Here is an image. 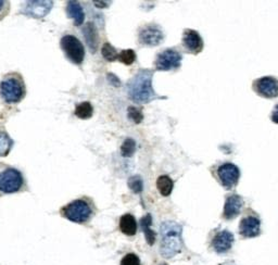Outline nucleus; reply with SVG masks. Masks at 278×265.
Wrapping results in <instances>:
<instances>
[{
	"instance_id": "nucleus-22",
	"label": "nucleus",
	"mask_w": 278,
	"mask_h": 265,
	"mask_svg": "<svg viewBox=\"0 0 278 265\" xmlns=\"http://www.w3.org/2000/svg\"><path fill=\"white\" fill-rule=\"evenodd\" d=\"M74 115L76 116L78 119H81V120L90 119V118L93 117V115H94L93 104L90 103L89 101L81 102L80 104L76 105V108H75Z\"/></svg>"
},
{
	"instance_id": "nucleus-27",
	"label": "nucleus",
	"mask_w": 278,
	"mask_h": 265,
	"mask_svg": "<svg viewBox=\"0 0 278 265\" xmlns=\"http://www.w3.org/2000/svg\"><path fill=\"white\" fill-rule=\"evenodd\" d=\"M129 187L132 189L134 193L139 194L142 192V188H144V184H142V180L139 176H133L129 179Z\"/></svg>"
},
{
	"instance_id": "nucleus-14",
	"label": "nucleus",
	"mask_w": 278,
	"mask_h": 265,
	"mask_svg": "<svg viewBox=\"0 0 278 265\" xmlns=\"http://www.w3.org/2000/svg\"><path fill=\"white\" fill-rule=\"evenodd\" d=\"M234 244V235L228 231H222L215 235L212 240V247L217 253H225L230 250Z\"/></svg>"
},
{
	"instance_id": "nucleus-3",
	"label": "nucleus",
	"mask_w": 278,
	"mask_h": 265,
	"mask_svg": "<svg viewBox=\"0 0 278 265\" xmlns=\"http://www.w3.org/2000/svg\"><path fill=\"white\" fill-rule=\"evenodd\" d=\"M26 87L22 75L18 72L6 74L0 82V97L8 104H16L25 98Z\"/></svg>"
},
{
	"instance_id": "nucleus-4",
	"label": "nucleus",
	"mask_w": 278,
	"mask_h": 265,
	"mask_svg": "<svg viewBox=\"0 0 278 265\" xmlns=\"http://www.w3.org/2000/svg\"><path fill=\"white\" fill-rule=\"evenodd\" d=\"M60 213L71 222L84 224L88 222L94 214L92 203L87 199H76L64 206Z\"/></svg>"
},
{
	"instance_id": "nucleus-21",
	"label": "nucleus",
	"mask_w": 278,
	"mask_h": 265,
	"mask_svg": "<svg viewBox=\"0 0 278 265\" xmlns=\"http://www.w3.org/2000/svg\"><path fill=\"white\" fill-rule=\"evenodd\" d=\"M14 141L5 130H0V157H7L13 147Z\"/></svg>"
},
{
	"instance_id": "nucleus-15",
	"label": "nucleus",
	"mask_w": 278,
	"mask_h": 265,
	"mask_svg": "<svg viewBox=\"0 0 278 265\" xmlns=\"http://www.w3.org/2000/svg\"><path fill=\"white\" fill-rule=\"evenodd\" d=\"M244 201L242 197L238 195H231L227 197L226 201H225L224 206V212H223V217L225 219H232L235 218L242 211Z\"/></svg>"
},
{
	"instance_id": "nucleus-24",
	"label": "nucleus",
	"mask_w": 278,
	"mask_h": 265,
	"mask_svg": "<svg viewBox=\"0 0 278 265\" xmlns=\"http://www.w3.org/2000/svg\"><path fill=\"white\" fill-rule=\"evenodd\" d=\"M136 151V141L132 138H126L122 143L121 154L124 158H131Z\"/></svg>"
},
{
	"instance_id": "nucleus-29",
	"label": "nucleus",
	"mask_w": 278,
	"mask_h": 265,
	"mask_svg": "<svg viewBox=\"0 0 278 265\" xmlns=\"http://www.w3.org/2000/svg\"><path fill=\"white\" fill-rule=\"evenodd\" d=\"M10 11V3L7 0H0V21L5 19Z\"/></svg>"
},
{
	"instance_id": "nucleus-2",
	"label": "nucleus",
	"mask_w": 278,
	"mask_h": 265,
	"mask_svg": "<svg viewBox=\"0 0 278 265\" xmlns=\"http://www.w3.org/2000/svg\"><path fill=\"white\" fill-rule=\"evenodd\" d=\"M183 227L173 221H165L161 225L160 252L165 259L175 256L183 247Z\"/></svg>"
},
{
	"instance_id": "nucleus-12",
	"label": "nucleus",
	"mask_w": 278,
	"mask_h": 265,
	"mask_svg": "<svg viewBox=\"0 0 278 265\" xmlns=\"http://www.w3.org/2000/svg\"><path fill=\"white\" fill-rule=\"evenodd\" d=\"M182 44L187 52L192 55H198L204 49V41L200 34L194 29L187 28L184 31Z\"/></svg>"
},
{
	"instance_id": "nucleus-25",
	"label": "nucleus",
	"mask_w": 278,
	"mask_h": 265,
	"mask_svg": "<svg viewBox=\"0 0 278 265\" xmlns=\"http://www.w3.org/2000/svg\"><path fill=\"white\" fill-rule=\"evenodd\" d=\"M118 61L125 65H131L136 61V52L133 49L122 50L118 55Z\"/></svg>"
},
{
	"instance_id": "nucleus-13",
	"label": "nucleus",
	"mask_w": 278,
	"mask_h": 265,
	"mask_svg": "<svg viewBox=\"0 0 278 265\" xmlns=\"http://www.w3.org/2000/svg\"><path fill=\"white\" fill-rule=\"evenodd\" d=\"M239 233L245 238L257 237L261 233V221L255 216H247L242 219Z\"/></svg>"
},
{
	"instance_id": "nucleus-7",
	"label": "nucleus",
	"mask_w": 278,
	"mask_h": 265,
	"mask_svg": "<svg viewBox=\"0 0 278 265\" xmlns=\"http://www.w3.org/2000/svg\"><path fill=\"white\" fill-rule=\"evenodd\" d=\"M182 55L176 49H164L157 54L154 61V67L156 71L177 70L180 67V64H182Z\"/></svg>"
},
{
	"instance_id": "nucleus-31",
	"label": "nucleus",
	"mask_w": 278,
	"mask_h": 265,
	"mask_svg": "<svg viewBox=\"0 0 278 265\" xmlns=\"http://www.w3.org/2000/svg\"><path fill=\"white\" fill-rule=\"evenodd\" d=\"M108 80L111 82L112 85L114 86H120V81L117 78H115V75L113 74H108Z\"/></svg>"
},
{
	"instance_id": "nucleus-16",
	"label": "nucleus",
	"mask_w": 278,
	"mask_h": 265,
	"mask_svg": "<svg viewBox=\"0 0 278 265\" xmlns=\"http://www.w3.org/2000/svg\"><path fill=\"white\" fill-rule=\"evenodd\" d=\"M65 10L67 17L73 20L75 26L83 25L85 21V12L78 2H67L65 4Z\"/></svg>"
},
{
	"instance_id": "nucleus-20",
	"label": "nucleus",
	"mask_w": 278,
	"mask_h": 265,
	"mask_svg": "<svg viewBox=\"0 0 278 265\" xmlns=\"http://www.w3.org/2000/svg\"><path fill=\"white\" fill-rule=\"evenodd\" d=\"M173 187H174V183H173L172 178L168 175H161L156 179L157 191H159V193L164 197H168L172 194Z\"/></svg>"
},
{
	"instance_id": "nucleus-28",
	"label": "nucleus",
	"mask_w": 278,
	"mask_h": 265,
	"mask_svg": "<svg viewBox=\"0 0 278 265\" xmlns=\"http://www.w3.org/2000/svg\"><path fill=\"white\" fill-rule=\"evenodd\" d=\"M121 265H140V260L137 254L129 253L122 259Z\"/></svg>"
},
{
	"instance_id": "nucleus-18",
	"label": "nucleus",
	"mask_w": 278,
	"mask_h": 265,
	"mask_svg": "<svg viewBox=\"0 0 278 265\" xmlns=\"http://www.w3.org/2000/svg\"><path fill=\"white\" fill-rule=\"evenodd\" d=\"M120 230L126 236H134L137 233V223L134 215L127 213L120 218Z\"/></svg>"
},
{
	"instance_id": "nucleus-10",
	"label": "nucleus",
	"mask_w": 278,
	"mask_h": 265,
	"mask_svg": "<svg viewBox=\"0 0 278 265\" xmlns=\"http://www.w3.org/2000/svg\"><path fill=\"white\" fill-rule=\"evenodd\" d=\"M252 88L259 96L273 99L278 97V80L273 77H264L255 80L252 84Z\"/></svg>"
},
{
	"instance_id": "nucleus-19",
	"label": "nucleus",
	"mask_w": 278,
	"mask_h": 265,
	"mask_svg": "<svg viewBox=\"0 0 278 265\" xmlns=\"http://www.w3.org/2000/svg\"><path fill=\"white\" fill-rule=\"evenodd\" d=\"M151 223H152V218H151V215H150V214L145 215L144 217L140 219V225H141L142 232L145 233L146 240H147V242L150 246H152L154 244V241H155V233L151 229H150Z\"/></svg>"
},
{
	"instance_id": "nucleus-6",
	"label": "nucleus",
	"mask_w": 278,
	"mask_h": 265,
	"mask_svg": "<svg viewBox=\"0 0 278 265\" xmlns=\"http://www.w3.org/2000/svg\"><path fill=\"white\" fill-rule=\"evenodd\" d=\"M23 186L24 177L19 170L7 168L0 172V194H16L21 192Z\"/></svg>"
},
{
	"instance_id": "nucleus-5",
	"label": "nucleus",
	"mask_w": 278,
	"mask_h": 265,
	"mask_svg": "<svg viewBox=\"0 0 278 265\" xmlns=\"http://www.w3.org/2000/svg\"><path fill=\"white\" fill-rule=\"evenodd\" d=\"M60 46H61V49L67 60L72 63L81 65L84 61L85 47L76 36L71 34L64 35L60 41Z\"/></svg>"
},
{
	"instance_id": "nucleus-17",
	"label": "nucleus",
	"mask_w": 278,
	"mask_h": 265,
	"mask_svg": "<svg viewBox=\"0 0 278 265\" xmlns=\"http://www.w3.org/2000/svg\"><path fill=\"white\" fill-rule=\"evenodd\" d=\"M83 34H84L85 41L88 45L90 51L96 52L97 48H98V31H97L96 26L94 23H87L84 28H83Z\"/></svg>"
},
{
	"instance_id": "nucleus-11",
	"label": "nucleus",
	"mask_w": 278,
	"mask_h": 265,
	"mask_svg": "<svg viewBox=\"0 0 278 265\" xmlns=\"http://www.w3.org/2000/svg\"><path fill=\"white\" fill-rule=\"evenodd\" d=\"M54 3L47 0H39V2H26L24 3L22 13L27 17L34 19L45 18L50 12Z\"/></svg>"
},
{
	"instance_id": "nucleus-23",
	"label": "nucleus",
	"mask_w": 278,
	"mask_h": 265,
	"mask_svg": "<svg viewBox=\"0 0 278 265\" xmlns=\"http://www.w3.org/2000/svg\"><path fill=\"white\" fill-rule=\"evenodd\" d=\"M101 55L102 57L107 60L109 62H114L116 60H118V55L120 52L112 46L110 43L103 44V46L101 48Z\"/></svg>"
},
{
	"instance_id": "nucleus-8",
	"label": "nucleus",
	"mask_w": 278,
	"mask_h": 265,
	"mask_svg": "<svg viewBox=\"0 0 278 265\" xmlns=\"http://www.w3.org/2000/svg\"><path fill=\"white\" fill-rule=\"evenodd\" d=\"M216 177L219 179L221 185L225 189L234 188L237 184L240 177V171L238 166L232 163H223L217 166L216 170Z\"/></svg>"
},
{
	"instance_id": "nucleus-9",
	"label": "nucleus",
	"mask_w": 278,
	"mask_h": 265,
	"mask_svg": "<svg viewBox=\"0 0 278 265\" xmlns=\"http://www.w3.org/2000/svg\"><path fill=\"white\" fill-rule=\"evenodd\" d=\"M164 40L163 29L157 24H147L138 32V41L142 46L155 47Z\"/></svg>"
},
{
	"instance_id": "nucleus-30",
	"label": "nucleus",
	"mask_w": 278,
	"mask_h": 265,
	"mask_svg": "<svg viewBox=\"0 0 278 265\" xmlns=\"http://www.w3.org/2000/svg\"><path fill=\"white\" fill-rule=\"evenodd\" d=\"M270 120H272L275 124H278V104H276L274 107L272 115H270Z\"/></svg>"
},
{
	"instance_id": "nucleus-26",
	"label": "nucleus",
	"mask_w": 278,
	"mask_h": 265,
	"mask_svg": "<svg viewBox=\"0 0 278 265\" xmlns=\"http://www.w3.org/2000/svg\"><path fill=\"white\" fill-rule=\"evenodd\" d=\"M127 117L134 122L135 124H139L142 120H144V115H142L141 109L134 107V105H131L127 109Z\"/></svg>"
},
{
	"instance_id": "nucleus-1",
	"label": "nucleus",
	"mask_w": 278,
	"mask_h": 265,
	"mask_svg": "<svg viewBox=\"0 0 278 265\" xmlns=\"http://www.w3.org/2000/svg\"><path fill=\"white\" fill-rule=\"evenodd\" d=\"M153 71L140 70L134 78L127 83V95L129 98L136 103H149L155 99H161L155 94L152 87Z\"/></svg>"
}]
</instances>
